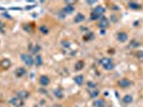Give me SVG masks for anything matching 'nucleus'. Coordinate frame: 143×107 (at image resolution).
I'll return each instance as SVG.
<instances>
[{
    "instance_id": "obj_1",
    "label": "nucleus",
    "mask_w": 143,
    "mask_h": 107,
    "mask_svg": "<svg viewBox=\"0 0 143 107\" xmlns=\"http://www.w3.org/2000/svg\"><path fill=\"white\" fill-rule=\"evenodd\" d=\"M105 11H106L105 8L102 7V5H98V7H96L93 10L92 14H91V19L95 20V19H98V18H100V17H103Z\"/></svg>"
},
{
    "instance_id": "obj_2",
    "label": "nucleus",
    "mask_w": 143,
    "mask_h": 107,
    "mask_svg": "<svg viewBox=\"0 0 143 107\" xmlns=\"http://www.w3.org/2000/svg\"><path fill=\"white\" fill-rule=\"evenodd\" d=\"M100 64L106 71H110L114 69V63H113L111 58H102L100 59Z\"/></svg>"
},
{
    "instance_id": "obj_3",
    "label": "nucleus",
    "mask_w": 143,
    "mask_h": 107,
    "mask_svg": "<svg viewBox=\"0 0 143 107\" xmlns=\"http://www.w3.org/2000/svg\"><path fill=\"white\" fill-rule=\"evenodd\" d=\"M20 57H21V60L26 63V65H28V67H32V65H33L34 60H33V58L30 55H27V54H21Z\"/></svg>"
},
{
    "instance_id": "obj_4",
    "label": "nucleus",
    "mask_w": 143,
    "mask_h": 107,
    "mask_svg": "<svg viewBox=\"0 0 143 107\" xmlns=\"http://www.w3.org/2000/svg\"><path fill=\"white\" fill-rule=\"evenodd\" d=\"M98 27L102 28V29H106L107 27H109V20H108V18H106L105 16L100 17V20L98 23Z\"/></svg>"
},
{
    "instance_id": "obj_5",
    "label": "nucleus",
    "mask_w": 143,
    "mask_h": 107,
    "mask_svg": "<svg viewBox=\"0 0 143 107\" xmlns=\"http://www.w3.org/2000/svg\"><path fill=\"white\" fill-rule=\"evenodd\" d=\"M117 84H118V86H120L121 88H128V87L132 86L133 82L130 81L129 79H127V78H123L121 80H118Z\"/></svg>"
},
{
    "instance_id": "obj_6",
    "label": "nucleus",
    "mask_w": 143,
    "mask_h": 107,
    "mask_svg": "<svg viewBox=\"0 0 143 107\" xmlns=\"http://www.w3.org/2000/svg\"><path fill=\"white\" fill-rule=\"evenodd\" d=\"M10 104L15 106V107H20V106L23 105V102H22V100H20L19 98H14V99L10 100Z\"/></svg>"
},
{
    "instance_id": "obj_7",
    "label": "nucleus",
    "mask_w": 143,
    "mask_h": 107,
    "mask_svg": "<svg viewBox=\"0 0 143 107\" xmlns=\"http://www.w3.org/2000/svg\"><path fill=\"white\" fill-rule=\"evenodd\" d=\"M40 84H41V86H43V87L48 86V85L50 84L49 77L46 76V75H42V76L40 77Z\"/></svg>"
},
{
    "instance_id": "obj_8",
    "label": "nucleus",
    "mask_w": 143,
    "mask_h": 107,
    "mask_svg": "<svg viewBox=\"0 0 143 107\" xmlns=\"http://www.w3.org/2000/svg\"><path fill=\"white\" fill-rule=\"evenodd\" d=\"M127 39H128V35L126 32L121 31L117 33V41H120V42H126Z\"/></svg>"
},
{
    "instance_id": "obj_9",
    "label": "nucleus",
    "mask_w": 143,
    "mask_h": 107,
    "mask_svg": "<svg viewBox=\"0 0 143 107\" xmlns=\"http://www.w3.org/2000/svg\"><path fill=\"white\" fill-rule=\"evenodd\" d=\"M0 67H1L3 70H7L11 67V61L9 59H2L1 61H0Z\"/></svg>"
},
{
    "instance_id": "obj_10",
    "label": "nucleus",
    "mask_w": 143,
    "mask_h": 107,
    "mask_svg": "<svg viewBox=\"0 0 143 107\" xmlns=\"http://www.w3.org/2000/svg\"><path fill=\"white\" fill-rule=\"evenodd\" d=\"M15 75L17 77H22V76H25L26 75V70L23 69V68H18V69H16L15 71Z\"/></svg>"
},
{
    "instance_id": "obj_11",
    "label": "nucleus",
    "mask_w": 143,
    "mask_h": 107,
    "mask_svg": "<svg viewBox=\"0 0 143 107\" xmlns=\"http://www.w3.org/2000/svg\"><path fill=\"white\" fill-rule=\"evenodd\" d=\"M94 107H106V103L103 99H98L94 101Z\"/></svg>"
},
{
    "instance_id": "obj_12",
    "label": "nucleus",
    "mask_w": 143,
    "mask_h": 107,
    "mask_svg": "<svg viewBox=\"0 0 143 107\" xmlns=\"http://www.w3.org/2000/svg\"><path fill=\"white\" fill-rule=\"evenodd\" d=\"M128 7H129V9H132V10H140L141 9V4L132 1V2H128Z\"/></svg>"
},
{
    "instance_id": "obj_13",
    "label": "nucleus",
    "mask_w": 143,
    "mask_h": 107,
    "mask_svg": "<svg viewBox=\"0 0 143 107\" xmlns=\"http://www.w3.org/2000/svg\"><path fill=\"white\" fill-rule=\"evenodd\" d=\"M53 95H55L56 98H58V99H62L64 97V93H63V91L61 90V89H56V90L53 91Z\"/></svg>"
},
{
    "instance_id": "obj_14",
    "label": "nucleus",
    "mask_w": 143,
    "mask_h": 107,
    "mask_svg": "<svg viewBox=\"0 0 143 107\" xmlns=\"http://www.w3.org/2000/svg\"><path fill=\"white\" fill-rule=\"evenodd\" d=\"M74 7H73V5H65V7H64V9H63V12H64V13H67V14H72V13H73V12H74Z\"/></svg>"
},
{
    "instance_id": "obj_15",
    "label": "nucleus",
    "mask_w": 143,
    "mask_h": 107,
    "mask_svg": "<svg viewBox=\"0 0 143 107\" xmlns=\"http://www.w3.org/2000/svg\"><path fill=\"white\" fill-rule=\"evenodd\" d=\"M74 80H75V82H76L77 85L81 86L83 84V75H77L75 78H74Z\"/></svg>"
},
{
    "instance_id": "obj_16",
    "label": "nucleus",
    "mask_w": 143,
    "mask_h": 107,
    "mask_svg": "<svg viewBox=\"0 0 143 107\" xmlns=\"http://www.w3.org/2000/svg\"><path fill=\"white\" fill-rule=\"evenodd\" d=\"M83 20H85V15L81 14V13L77 14V15L75 16V18H74V22H75V23H81V22H83Z\"/></svg>"
},
{
    "instance_id": "obj_17",
    "label": "nucleus",
    "mask_w": 143,
    "mask_h": 107,
    "mask_svg": "<svg viewBox=\"0 0 143 107\" xmlns=\"http://www.w3.org/2000/svg\"><path fill=\"white\" fill-rule=\"evenodd\" d=\"M17 98H19L20 100H23V99H27L29 97V93L27 91H19L18 93H17Z\"/></svg>"
},
{
    "instance_id": "obj_18",
    "label": "nucleus",
    "mask_w": 143,
    "mask_h": 107,
    "mask_svg": "<svg viewBox=\"0 0 143 107\" xmlns=\"http://www.w3.org/2000/svg\"><path fill=\"white\" fill-rule=\"evenodd\" d=\"M34 63H35V65H37V67H41V65H42V63H43V59H42V57L40 55H38L37 57H35Z\"/></svg>"
},
{
    "instance_id": "obj_19",
    "label": "nucleus",
    "mask_w": 143,
    "mask_h": 107,
    "mask_svg": "<svg viewBox=\"0 0 143 107\" xmlns=\"http://www.w3.org/2000/svg\"><path fill=\"white\" fill-rule=\"evenodd\" d=\"M132 102H133V97L132 95H125L123 98V103L129 104V103H132Z\"/></svg>"
},
{
    "instance_id": "obj_20",
    "label": "nucleus",
    "mask_w": 143,
    "mask_h": 107,
    "mask_svg": "<svg viewBox=\"0 0 143 107\" xmlns=\"http://www.w3.org/2000/svg\"><path fill=\"white\" fill-rule=\"evenodd\" d=\"M83 67H85V62H83V61H78L76 63V65H75V70L79 71V70L83 69Z\"/></svg>"
},
{
    "instance_id": "obj_21",
    "label": "nucleus",
    "mask_w": 143,
    "mask_h": 107,
    "mask_svg": "<svg viewBox=\"0 0 143 107\" xmlns=\"http://www.w3.org/2000/svg\"><path fill=\"white\" fill-rule=\"evenodd\" d=\"M98 94H99V91H98V89H93V90L90 92V98L94 99V98H96L98 97Z\"/></svg>"
},
{
    "instance_id": "obj_22",
    "label": "nucleus",
    "mask_w": 143,
    "mask_h": 107,
    "mask_svg": "<svg viewBox=\"0 0 143 107\" xmlns=\"http://www.w3.org/2000/svg\"><path fill=\"white\" fill-rule=\"evenodd\" d=\"M40 31L43 34H47V33H48V29H47L46 26H41L40 27Z\"/></svg>"
},
{
    "instance_id": "obj_23",
    "label": "nucleus",
    "mask_w": 143,
    "mask_h": 107,
    "mask_svg": "<svg viewBox=\"0 0 143 107\" xmlns=\"http://www.w3.org/2000/svg\"><path fill=\"white\" fill-rule=\"evenodd\" d=\"M88 87H90L92 89H96V85H95L94 82H92V81H89L88 82Z\"/></svg>"
},
{
    "instance_id": "obj_24",
    "label": "nucleus",
    "mask_w": 143,
    "mask_h": 107,
    "mask_svg": "<svg viewBox=\"0 0 143 107\" xmlns=\"http://www.w3.org/2000/svg\"><path fill=\"white\" fill-rule=\"evenodd\" d=\"M137 57H138L139 59H141V60H143V51H138L137 52Z\"/></svg>"
},
{
    "instance_id": "obj_25",
    "label": "nucleus",
    "mask_w": 143,
    "mask_h": 107,
    "mask_svg": "<svg viewBox=\"0 0 143 107\" xmlns=\"http://www.w3.org/2000/svg\"><path fill=\"white\" fill-rule=\"evenodd\" d=\"M40 49H41V47H40L39 45H37V46L34 47V49H33V51H34V52H38V51H39Z\"/></svg>"
},
{
    "instance_id": "obj_26",
    "label": "nucleus",
    "mask_w": 143,
    "mask_h": 107,
    "mask_svg": "<svg viewBox=\"0 0 143 107\" xmlns=\"http://www.w3.org/2000/svg\"><path fill=\"white\" fill-rule=\"evenodd\" d=\"M95 2H96V1H87L88 4H93V3H95Z\"/></svg>"
},
{
    "instance_id": "obj_27",
    "label": "nucleus",
    "mask_w": 143,
    "mask_h": 107,
    "mask_svg": "<svg viewBox=\"0 0 143 107\" xmlns=\"http://www.w3.org/2000/svg\"><path fill=\"white\" fill-rule=\"evenodd\" d=\"M55 107H61V106H60V105H56Z\"/></svg>"
},
{
    "instance_id": "obj_28",
    "label": "nucleus",
    "mask_w": 143,
    "mask_h": 107,
    "mask_svg": "<svg viewBox=\"0 0 143 107\" xmlns=\"http://www.w3.org/2000/svg\"><path fill=\"white\" fill-rule=\"evenodd\" d=\"M0 25H1V22H0Z\"/></svg>"
}]
</instances>
